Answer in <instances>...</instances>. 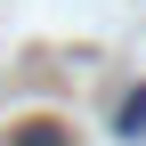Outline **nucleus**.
<instances>
[{
	"mask_svg": "<svg viewBox=\"0 0 146 146\" xmlns=\"http://www.w3.org/2000/svg\"><path fill=\"white\" fill-rule=\"evenodd\" d=\"M8 146H73V138H65V122H25Z\"/></svg>",
	"mask_w": 146,
	"mask_h": 146,
	"instance_id": "1",
	"label": "nucleus"
}]
</instances>
